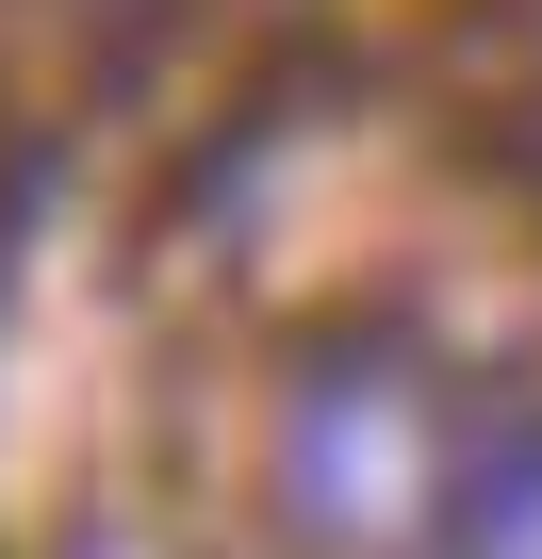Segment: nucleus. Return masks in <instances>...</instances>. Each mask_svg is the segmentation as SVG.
<instances>
[{
  "label": "nucleus",
  "mask_w": 542,
  "mask_h": 559,
  "mask_svg": "<svg viewBox=\"0 0 542 559\" xmlns=\"http://www.w3.org/2000/svg\"><path fill=\"white\" fill-rule=\"evenodd\" d=\"M477 412L444 395V362L411 330H313L280 362V428H263V510L313 559H444V493H460Z\"/></svg>",
  "instance_id": "f257e3e1"
},
{
  "label": "nucleus",
  "mask_w": 542,
  "mask_h": 559,
  "mask_svg": "<svg viewBox=\"0 0 542 559\" xmlns=\"http://www.w3.org/2000/svg\"><path fill=\"white\" fill-rule=\"evenodd\" d=\"M444 559H542V412H477L460 493H444Z\"/></svg>",
  "instance_id": "f03ea898"
}]
</instances>
